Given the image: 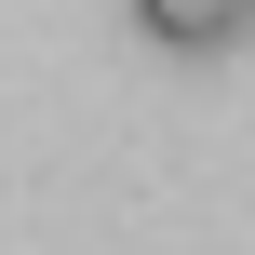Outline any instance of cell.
I'll use <instances>...</instances> for the list:
<instances>
[{"mask_svg": "<svg viewBox=\"0 0 255 255\" xmlns=\"http://www.w3.org/2000/svg\"><path fill=\"white\" fill-rule=\"evenodd\" d=\"M134 27H148L161 54H229V40H242V13H229V0H148Z\"/></svg>", "mask_w": 255, "mask_h": 255, "instance_id": "cell-1", "label": "cell"}]
</instances>
